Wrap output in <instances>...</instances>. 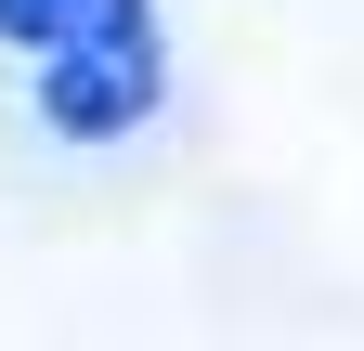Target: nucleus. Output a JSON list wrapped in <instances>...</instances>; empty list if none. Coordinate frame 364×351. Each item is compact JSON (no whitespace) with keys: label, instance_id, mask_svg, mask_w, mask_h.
<instances>
[{"label":"nucleus","instance_id":"f257e3e1","mask_svg":"<svg viewBox=\"0 0 364 351\" xmlns=\"http://www.w3.org/2000/svg\"><path fill=\"white\" fill-rule=\"evenodd\" d=\"M0 39H39L53 53V78H39V104H53V130H130L156 104V26L144 0H0Z\"/></svg>","mask_w":364,"mask_h":351}]
</instances>
